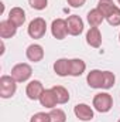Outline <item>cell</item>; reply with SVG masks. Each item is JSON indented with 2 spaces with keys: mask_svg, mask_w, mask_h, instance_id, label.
<instances>
[{
  "mask_svg": "<svg viewBox=\"0 0 120 122\" xmlns=\"http://www.w3.org/2000/svg\"><path fill=\"white\" fill-rule=\"evenodd\" d=\"M74 112L79 121H92L93 119V109L86 104H78L74 108Z\"/></svg>",
  "mask_w": 120,
  "mask_h": 122,
  "instance_id": "cell-8",
  "label": "cell"
},
{
  "mask_svg": "<svg viewBox=\"0 0 120 122\" xmlns=\"http://www.w3.org/2000/svg\"><path fill=\"white\" fill-rule=\"evenodd\" d=\"M119 40H120V34H119Z\"/></svg>",
  "mask_w": 120,
  "mask_h": 122,
  "instance_id": "cell-27",
  "label": "cell"
},
{
  "mask_svg": "<svg viewBox=\"0 0 120 122\" xmlns=\"http://www.w3.org/2000/svg\"><path fill=\"white\" fill-rule=\"evenodd\" d=\"M86 43L93 48L100 47V44H102V34H100L97 27H90L89 29L88 34H86Z\"/></svg>",
  "mask_w": 120,
  "mask_h": 122,
  "instance_id": "cell-14",
  "label": "cell"
},
{
  "mask_svg": "<svg viewBox=\"0 0 120 122\" xmlns=\"http://www.w3.org/2000/svg\"><path fill=\"white\" fill-rule=\"evenodd\" d=\"M38 101L41 102V105H42V107L50 108V109L55 108V107H57V104H58L57 97H55V92L52 91V88L45 90V91L42 92V95H41V98H40Z\"/></svg>",
  "mask_w": 120,
  "mask_h": 122,
  "instance_id": "cell-13",
  "label": "cell"
},
{
  "mask_svg": "<svg viewBox=\"0 0 120 122\" xmlns=\"http://www.w3.org/2000/svg\"><path fill=\"white\" fill-rule=\"evenodd\" d=\"M86 81L90 88H103V71L92 70L86 77Z\"/></svg>",
  "mask_w": 120,
  "mask_h": 122,
  "instance_id": "cell-9",
  "label": "cell"
},
{
  "mask_svg": "<svg viewBox=\"0 0 120 122\" xmlns=\"http://www.w3.org/2000/svg\"><path fill=\"white\" fill-rule=\"evenodd\" d=\"M44 91H45V90H44L42 84H41L38 80H32V81H30V82L27 84V88H26L27 97H28L30 99H32V101L40 99Z\"/></svg>",
  "mask_w": 120,
  "mask_h": 122,
  "instance_id": "cell-6",
  "label": "cell"
},
{
  "mask_svg": "<svg viewBox=\"0 0 120 122\" xmlns=\"http://www.w3.org/2000/svg\"><path fill=\"white\" fill-rule=\"evenodd\" d=\"M66 27H68V34L71 36H79L83 31V20L76 16L72 14L66 19Z\"/></svg>",
  "mask_w": 120,
  "mask_h": 122,
  "instance_id": "cell-5",
  "label": "cell"
},
{
  "mask_svg": "<svg viewBox=\"0 0 120 122\" xmlns=\"http://www.w3.org/2000/svg\"><path fill=\"white\" fill-rule=\"evenodd\" d=\"M93 107L100 114L109 112L112 109V107H113V98H112V95L107 94V92L96 94L95 98H93Z\"/></svg>",
  "mask_w": 120,
  "mask_h": 122,
  "instance_id": "cell-1",
  "label": "cell"
},
{
  "mask_svg": "<svg viewBox=\"0 0 120 122\" xmlns=\"http://www.w3.org/2000/svg\"><path fill=\"white\" fill-rule=\"evenodd\" d=\"M106 20H107V23H109L110 26H120V9L119 7H116V9L106 17Z\"/></svg>",
  "mask_w": 120,
  "mask_h": 122,
  "instance_id": "cell-22",
  "label": "cell"
},
{
  "mask_svg": "<svg viewBox=\"0 0 120 122\" xmlns=\"http://www.w3.org/2000/svg\"><path fill=\"white\" fill-rule=\"evenodd\" d=\"M117 122H120V119H119V121H117Z\"/></svg>",
  "mask_w": 120,
  "mask_h": 122,
  "instance_id": "cell-28",
  "label": "cell"
},
{
  "mask_svg": "<svg viewBox=\"0 0 120 122\" xmlns=\"http://www.w3.org/2000/svg\"><path fill=\"white\" fill-rule=\"evenodd\" d=\"M54 71L60 77L71 75V60L68 58H60L54 62Z\"/></svg>",
  "mask_w": 120,
  "mask_h": 122,
  "instance_id": "cell-11",
  "label": "cell"
},
{
  "mask_svg": "<svg viewBox=\"0 0 120 122\" xmlns=\"http://www.w3.org/2000/svg\"><path fill=\"white\" fill-rule=\"evenodd\" d=\"M117 6L112 1V0H99V3H97V9L103 13V16H105V19L116 9Z\"/></svg>",
  "mask_w": 120,
  "mask_h": 122,
  "instance_id": "cell-19",
  "label": "cell"
},
{
  "mask_svg": "<svg viewBox=\"0 0 120 122\" xmlns=\"http://www.w3.org/2000/svg\"><path fill=\"white\" fill-rule=\"evenodd\" d=\"M117 1H119V4H120V0H117Z\"/></svg>",
  "mask_w": 120,
  "mask_h": 122,
  "instance_id": "cell-26",
  "label": "cell"
},
{
  "mask_svg": "<svg viewBox=\"0 0 120 122\" xmlns=\"http://www.w3.org/2000/svg\"><path fill=\"white\" fill-rule=\"evenodd\" d=\"M30 122H50V114H45V112H37L35 115L31 117Z\"/></svg>",
  "mask_w": 120,
  "mask_h": 122,
  "instance_id": "cell-24",
  "label": "cell"
},
{
  "mask_svg": "<svg viewBox=\"0 0 120 122\" xmlns=\"http://www.w3.org/2000/svg\"><path fill=\"white\" fill-rule=\"evenodd\" d=\"M28 4L35 10H44L48 6V0H28Z\"/></svg>",
  "mask_w": 120,
  "mask_h": 122,
  "instance_id": "cell-23",
  "label": "cell"
},
{
  "mask_svg": "<svg viewBox=\"0 0 120 122\" xmlns=\"http://www.w3.org/2000/svg\"><path fill=\"white\" fill-rule=\"evenodd\" d=\"M116 77L110 71H103V90H109L115 85Z\"/></svg>",
  "mask_w": 120,
  "mask_h": 122,
  "instance_id": "cell-21",
  "label": "cell"
},
{
  "mask_svg": "<svg viewBox=\"0 0 120 122\" xmlns=\"http://www.w3.org/2000/svg\"><path fill=\"white\" fill-rule=\"evenodd\" d=\"M32 74V68L27 62H20V64H16L13 68H11V77L17 81V82H24L27 81Z\"/></svg>",
  "mask_w": 120,
  "mask_h": 122,
  "instance_id": "cell-3",
  "label": "cell"
},
{
  "mask_svg": "<svg viewBox=\"0 0 120 122\" xmlns=\"http://www.w3.org/2000/svg\"><path fill=\"white\" fill-rule=\"evenodd\" d=\"M103 20H105V16H103V13L96 7V9H93V10H90L89 13H88V23L90 24V27H97V26H100L102 23H103Z\"/></svg>",
  "mask_w": 120,
  "mask_h": 122,
  "instance_id": "cell-16",
  "label": "cell"
},
{
  "mask_svg": "<svg viewBox=\"0 0 120 122\" xmlns=\"http://www.w3.org/2000/svg\"><path fill=\"white\" fill-rule=\"evenodd\" d=\"M17 81L11 75H3L0 78V97L1 98H10L16 94L17 90Z\"/></svg>",
  "mask_w": 120,
  "mask_h": 122,
  "instance_id": "cell-2",
  "label": "cell"
},
{
  "mask_svg": "<svg viewBox=\"0 0 120 122\" xmlns=\"http://www.w3.org/2000/svg\"><path fill=\"white\" fill-rule=\"evenodd\" d=\"M50 122H66V115L60 108H52L50 112Z\"/></svg>",
  "mask_w": 120,
  "mask_h": 122,
  "instance_id": "cell-20",
  "label": "cell"
},
{
  "mask_svg": "<svg viewBox=\"0 0 120 122\" xmlns=\"http://www.w3.org/2000/svg\"><path fill=\"white\" fill-rule=\"evenodd\" d=\"M52 91L55 92V97H57L58 104H66L69 101V92H68V90L65 87H62V85L52 87Z\"/></svg>",
  "mask_w": 120,
  "mask_h": 122,
  "instance_id": "cell-18",
  "label": "cell"
},
{
  "mask_svg": "<svg viewBox=\"0 0 120 122\" xmlns=\"http://www.w3.org/2000/svg\"><path fill=\"white\" fill-rule=\"evenodd\" d=\"M9 20L16 26V27H20L24 24L26 21V11L21 9V7H13L9 13Z\"/></svg>",
  "mask_w": 120,
  "mask_h": 122,
  "instance_id": "cell-12",
  "label": "cell"
},
{
  "mask_svg": "<svg viewBox=\"0 0 120 122\" xmlns=\"http://www.w3.org/2000/svg\"><path fill=\"white\" fill-rule=\"evenodd\" d=\"M28 36L31 38H42L47 33V23L44 19L37 17L28 24Z\"/></svg>",
  "mask_w": 120,
  "mask_h": 122,
  "instance_id": "cell-4",
  "label": "cell"
},
{
  "mask_svg": "<svg viewBox=\"0 0 120 122\" xmlns=\"http://www.w3.org/2000/svg\"><path fill=\"white\" fill-rule=\"evenodd\" d=\"M51 33L57 40H64L68 34V27H66V20L64 19H57L51 24Z\"/></svg>",
  "mask_w": 120,
  "mask_h": 122,
  "instance_id": "cell-7",
  "label": "cell"
},
{
  "mask_svg": "<svg viewBox=\"0 0 120 122\" xmlns=\"http://www.w3.org/2000/svg\"><path fill=\"white\" fill-rule=\"evenodd\" d=\"M26 56L30 61L38 62V61H41L44 58V48L40 44H31L26 50Z\"/></svg>",
  "mask_w": 120,
  "mask_h": 122,
  "instance_id": "cell-10",
  "label": "cell"
},
{
  "mask_svg": "<svg viewBox=\"0 0 120 122\" xmlns=\"http://www.w3.org/2000/svg\"><path fill=\"white\" fill-rule=\"evenodd\" d=\"M17 33V27L10 20H3L0 23V37L1 38H11Z\"/></svg>",
  "mask_w": 120,
  "mask_h": 122,
  "instance_id": "cell-15",
  "label": "cell"
},
{
  "mask_svg": "<svg viewBox=\"0 0 120 122\" xmlns=\"http://www.w3.org/2000/svg\"><path fill=\"white\" fill-rule=\"evenodd\" d=\"M86 70V64L85 61L81 58H74L71 60V75L72 77H79L85 72Z\"/></svg>",
  "mask_w": 120,
  "mask_h": 122,
  "instance_id": "cell-17",
  "label": "cell"
},
{
  "mask_svg": "<svg viewBox=\"0 0 120 122\" xmlns=\"http://www.w3.org/2000/svg\"><path fill=\"white\" fill-rule=\"evenodd\" d=\"M71 7H82L86 0H66Z\"/></svg>",
  "mask_w": 120,
  "mask_h": 122,
  "instance_id": "cell-25",
  "label": "cell"
}]
</instances>
